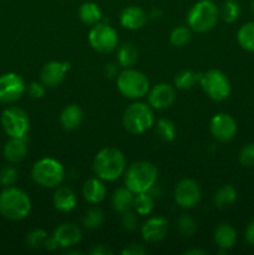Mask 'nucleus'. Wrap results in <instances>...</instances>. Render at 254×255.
Returning <instances> with one entry per match:
<instances>
[{
  "label": "nucleus",
  "instance_id": "f257e3e1",
  "mask_svg": "<svg viewBox=\"0 0 254 255\" xmlns=\"http://www.w3.org/2000/svg\"><path fill=\"white\" fill-rule=\"evenodd\" d=\"M92 168L102 181H116L126 171V158L116 147H105L95 156Z\"/></svg>",
  "mask_w": 254,
  "mask_h": 255
},
{
  "label": "nucleus",
  "instance_id": "f03ea898",
  "mask_svg": "<svg viewBox=\"0 0 254 255\" xmlns=\"http://www.w3.org/2000/svg\"><path fill=\"white\" fill-rule=\"evenodd\" d=\"M31 211V201L22 189L5 187L0 193V214L9 221H22Z\"/></svg>",
  "mask_w": 254,
  "mask_h": 255
},
{
  "label": "nucleus",
  "instance_id": "7ed1b4c3",
  "mask_svg": "<svg viewBox=\"0 0 254 255\" xmlns=\"http://www.w3.org/2000/svg\"><path fill=\"white\" fill-rule=\"evenodd\" d=\"M158 178V169L153 163L139 161L125 171V186L134 194L149 192Z\"/></svg>",
  "mask_w": 254,
  "mask_h": 255
},
{
  "label": "nucleus",
  "instance_id": "20e7f679",
  "mask_svg": "<svg viewBox=\"0 0 254 255\" xmlns=\"http://www.w3.org/2000/svg\"><path fill=\"white\" fill-rule=\"evenodd\" d=\"M219 19V9L212 0H199L187 14V25L197 32H207L213 29Z\"/></svg>",
  "mask_w": 254,
  "mask_h": 255
},
{
  "label": "nucleus",
  "instance_id": "39448f33",
  "mask_svg": "<svg viewBox=\"0 0 254 255\" xmlns=\"http://www.w3.org/2000/svg\"><path fill=\"white\" fill-rule=\"evenodd\" d=\"M65 169L57 159L45 157L35 162L31 168V178L42 188H56L62 183Z\"/></svg>",
  "mask_w": 254,
  "mask_h": 255
},
{
  "label": "nucleus",
  "instance_id": "423d86ee",
  "mask_svg": "<svg viewBox=\"0 0 254 255\" xmlns=\"http://www.w3.org/2000/svg\"><path fill=\"white\" fill-rule=\"evenodd\" d=\"M116 84L120 94L127 99H142L149 91V80L146 75L132 67L120 72Z\"/></svg>",
  "mask_w": 254,
  "mask_h": 255
},
{
  "label": "nucleus",
  "instance_id": "0eeeda50",
  "mask_svg": "<svg viewBox=\"0 0 254 255\" xmlns=\"http://www.w3.org/2000/svg\"><path fill=\"white\" fill-rule=\"evenodd\" d=\"M122 122L126 131L129 133H143L144 131L153 126V111L149 105L143 104V102H134L125 110Z\"/></svg>",
  "mask_w": 254,
  "mask_h": 255
},
{
  "label": "nucleus",
  "instance_id": "6e6552de",
  "mask_svg": "<svg viewBox=\"0 0 254 255\" xmlns=\"http://www.w3.org/2000/svg\"><path fill=\"white\" fill-rule=\"evenodd\" d=\"M198 81L203 91L214 101H223L231 94V82L221 70H208L198 74Z\"/></svg>",
  "mask_w": 254,
  "mask_h": 255
},
{
  "label": "nucleus",
  "instance_id": "1a4fd4ad",
  "mask_svg": "<svg viewBox=\"0 0 254 255\" xmlns=\"http://www.w3.org/2000/svg\"><path fill=\"white\" fill-rule=\"evenodd\" d=\"M1 126L10 138H25L30 128L29 116L22 109L7 107L1 114Z\"/></svg>",
  "mask_w": 254,
  "mask_h": 255
},
{
  "label": "nucleus",
  "instance_id": "9d476101",
  "mask_svg": "<svg viewBox=\"0 0 254 255\" xmlns=\"http://www.w3.org/2000/svg\"><path fill=\"white\" fill-rule=\"evenodd\" d=\"M89 42L96 51L109 54L116 50L119 44V35L112 26L105 22H97L89 32Z\"/></svg>",
  "mask_w": 254,
  "mask_h": 255
},
{
  "label": "nucleus",
  "instance_id": "9b49d317",
  "mask_svg": "<svg viewBox=\"0 0 254 255\" xmlns=\"http://www.w3.org/2000/svg\"><path fill=\"white\" fill-rule=\"evenodd\" d=\"M26 91L24 79L15 72H7L0 76V102L12 104L20 100Z\"/></svg>",
  "mask_w": 254,
  "mask_h": 255
},
{
  "label": "nucleus",
  "instance_id": "f8f14e48",
  "mask_svg": "<svg viewBox=\"0 0 254 255\" xmlns=\"http://www.w3.org/2000/svg\"><path fill=\"white\" fill-rule=\"evenodd\" d=\"M202 198V189L194 179L184 178L174 188V201L181 208L189 209L196 207Z\"/></svg>",
  "mask_w": 254,
  "mask_h": 255
},
{
  "label": "nucleus",
  "instance_id": "ddd939ff",
  "mask_svg": "<svg viewBox=\"0 0 254 255\" xmlns=\"http://www.w3.org/2000/svg\"><path fill=\"white\" fill-rule=\"evenodd\" d=\"M211 133L217 141L229 142L237 133V122L228 114H217L211 120Z\"/></svg>",
  "mask_w": 254,
  "mask_h": 255
},
{
  "label": "nucleus",
  "instance_id": "4468645a",
  "mask_svg": "<svg viewBox=\"0 0 254 255\" xmlns=\"http://www.w3.org/2000/svg\"><path fill=\"white\" fill-rule=\"evenodd\" d=\"M176 100L174 87L169 84H157L148 91V104L152 109L166 110L173 105Z\"/></svg>",
  "mask_w": 254,
  "mask_h": 255
},
{
  "label": "nucleus",
  "instance_id": "2eb2a0df",
  "mask_svg": "<svg viewBox=\"0 0 254 255\" xmlns=\"http://www.w3.org/2000/svg\"><path fill=\"white\" fill-rule=\"evenodd\" d=\"M168 232V221L163 217H152L147 219L141 228L143 241L147 243H157L166 238Z\"/></svg>",
  "mask_w": 254,
  "mask_h": 255
},
{
  "label": "nucleus",
  "instance_id": "dca6fc26",
  "mask_svg": "<svg viewBox=\"0 0 254 255\" xmlns=\"http://www.w3.org/2000/svg\"><path fill=\"white\" fill-rule=\"evenodd\" d=\"M70 70V64L65 61H50L42 66L41 82L47 87H56L64 81L65 75Z\"/></svg>",
  "mask_w": 254,
  "mask_h": 255
},
{
  "label": "nucleus",
  "instance_id": "f3484780",
  "mask_svg": "<svg viewBox=\"0 0 254 255\" xmlns=\"http://www.w3.org/2000/svg\"><path fill=\"white\" fill-rule=\"evenodd\" d=\"M52 237L59 244V248H70L81 241L82 232L76 224L64 223L55 229Z\"/></svg>",
  "mask_w": 254,
  "mask_h": 255
},
{
  "label": "nucleus",
  "instance_id": "a211bd4d",
  "mask_svg": "<svg viewBox=\"0 0 254 255\" xmlns=\"http://www.w3.org/2000/svg\"><path fill=\"white\" fill-rule=\"evenodd\" d=\"M147 14L143 9L136 5L127 6L126 9L122 10L121 16H120V22L125 29L128 30H138L147 22Z\"/></svg>",
  "mask_w": 254,
  "mask_h": 255
},
{
  "label": "nucleus",
  "instance_id": "6ab92c4d",
  "mask_svg": "<svg viewBox=\"0 0 254 255\" xmlns=\"http://www.w3.org/2000/svg\"><path fill=\"white\" fill-rule=\"evenodd\" d=\"M106 186L99 177L89 178L82 187V196H84L85 201L89 202L90 204L101 203L106 198Z\"/></svg>",
  "mask_w": 254,
  "mask_h": 255
},
{
  "label": "nucleus",
  "instance_id": "aec40b11",
  "mask_svg": "<svg viewBox=\"0 0 254 255\" xmlns=\"http://www.w3.org/2000/svg\"><path fill=\"white\" fill-rule=\"evenodd\" d=\"M4 158L9 163L16 164L25 159L27 154V146L25 138H10L4 146Z\"/></svg>",
  "mask_w": 254,
  "mask_h": 255
},
{
  "label": "nucleus",
  "instance_id": "412c9836",
  "mask_svg": "<svg viewBox=\"0 0 254 255\" xmlns=\"http://www.w3.org/2000/svg\"><path fill=\"white\" fill-rule=\"evenodd\" d=\"M52 203L59 212L69 213V212L74 211L77 204L76 194L69 187H59L54 194Z\"/></svg>",
  "mask_w": 254,
  "mask_h": 255
},
{
  "label": "nucleus",
  "instance_id": "4be33fe9",
  "mask_svg": "<svg viewBox=\"0 0 254 255\" xmlns=\"http://www.w3.org/2000/svg\"><path fill=\"white\" fill-rule=\"evenodd\" d=\"M82 117H84V114H82L81 107L74 104L69 105L60 114V124L62 128L66 131H72L81 125Z\"/></svg>",
  "mask_w": 254,
  "mask_h": 255
},
{
  "label": "nucleus",
  "instance_id": "5701e85b",
  "mask_svg": "<svg viewBox=\"0 0 254 255\" xmlns=\"http://www.w3.org/2000/svg\"><path fill=\"white\" fill-rule=\"evenodd\" d=\"M214 242L223 251L233 248L237 242V232L231 224L223 223L214 231Z\"/></svg>",
  "mask_w": 254,
  "mask_h": 255
},
{
  "label": "nucleus",
  "instance_id": "b1692460",
  "mask_svg": "<svg viewBox=\"0 0 254 255\" xmlns=\"http://www.w3.org/2000/svg\"><path fill=\"white\" fill-rule=\"evenodd\" d=\"M134 193H132L126 186L120 187L116 191L114 192L111 198V204L112 208L115 209L119 213H122V212L127 211L132 207V203H133Z\"/></svg>",
  "mask_w": 254,
  "mask_h": 255
},
{
  "label": "nucleus",
  "instance_id": "393cba45",
  "mask_svg": "<svg viewBox=\"0 0 254 255\" xmlns=\"http://www.w3.org/2000/svg\"><path fill=\"white\" fill-rule=\"evenodd\" d=\"M137 60H138V49L133 44L127 42L117 49V62L124 69L132 67Z\"/></svg>",
  "mask_w": 254,
  "mask_h": 255
},
{
  "label": "nucleus",
  "instance_id": "a878e982",
  "mask_svg": "<svg viewBox=\"0 0 254 255\" xmlns=\"http://www.w3.org/2000/svg\"><path fill=\"white\" fill-rule=\"evenodd\" d=\"M79 16L84 24L94 26L95 24L101 21L102 11L96 2L86 1L80 6Z\"/></svg>",
  "mask_w": 254,
  "mask_h": 255
},
{
  "label": "nucleus",
  "instance_id": "bb28decb",
  "mask_svg": "<svg viewBox=\"0 0 254 255\" xmlns=\"http://www.w3.org/2000/svg\"><path fill=\"white\" fill-rule=\"evenodd\" d=\"M237 199V191L232 184H224L218 191L216 192L213 197V202L218 208H227L232 206Z\"/></svg>",
  "mask_w": 254,
  "mask_h": 255
},
{
  "label": "nucleus",
  "instance_id": "cd10ccee",
  "mask_svg": "<svg viewBox=\"0 0 254 255\" xmlns=\"http://www.w3.org/2000/svg\"><path fill=\"white\" fill-rule=\"evenodd\" d=\"M237 40L242 49L254 52V21L247 22L238 30Z\"/></svg>",
  "mask_w": 254,
  "mask_h": 255
},
{
  "label": "nucleus",
  "instance_id": "c85d7f7f",
  "mask_svg": "<svg viewBox=\"0 0 254 255\" xmlns=\"http://www.w3.org/2000/svg\"><path fill=\"white\" fill-rule=\"evenodd\" d=\"M132 207H133V211L136 212L138 216H148V214L153 211V198L149 196L148 192L134 194Z\"/></svg>",
  "mask_w": 254,
  "mask_h": 255
},
{
  "label": "nucleus",
  "instance_id": "c756f323",
  "mask_svg": "<svg viewBox=\"0 0 254 255\" xmlns=\"http://www.w3.org/2000/svg\"><path fill=\"white\" fill-rule=\"evenodd\" d=\"M154 129H156V134L158 136V138H161L164 142L173 141L174 137H176V126L168 119H159L156 122Z\"/></svg>",
  "mask_w": 254,
  "mask_h": 255
},
{
  "label": "nucleus",
  "instance_id": "7c9ffc66",
  "mask_svg": "<svg viewBox=\"0 0 254 255\" xmlns=\"http://www.w3.org/2000/svg\"><path fill=\"white\" fill-rule=\"evenodd\" d=\"M239 15H241V6H239L237 0H226L222 4L221 10H219V16L223 19V21L231 24V22L238 20Z\"/></svg>",
  "mask_w": 254,
  "mask_h": 255
},
{
  "label": "nucleus",
  "instance_id": "2f4dec72",
  "mask_svg": "<svg viewBox=\"0 0 254 255\" xmlns=\"http://www.w3.org/2000/svg\"><path fill=\"white\" fill-rule=\"evenodd\" d=\"M198 82V74L191 70H183L174 77V87L178 90H191Z\"/></svg>",
  "mask_w": 254,
  "mask_h": 255
},
{
  "label": "nucleus",
  "instance_id": "473e14b6",
  "mask_svg": "<svg viewBox=\"0 0 254 255\" xmlns=\"http://www.w3.org/2000/svg\"><path fill=\"white\" fill-rule=\"evenodd\" d=\"M104 219L105 214L102 209L99 207H92L85 213L84 218H82V224L87 229H96L104 223Z\"/></svg>",
  "mask_w": 254,
  "mask_h": 255
},
{
  "label": "nucleus",
  "instance_id": "72a5a7b5",
  "mask_svg": "<svg viewBox=\"0 0 254 255\" xmlns=\"http://www.w3.org/2000/svg\"><path fill=\"white\" fill-rule=\"evenodd\" d=\"M191 40V29L188 26H177L174 27L169 35V41L173 46L182 47L186 46Z\"/></svg>",
  "mask_w": 254,
  "mask_h": 255
},
{
  "label": "nucleus",
  "instance_id": "f704fd0d",
  "mask_svg": "<svg viewBox=\"0 0 254 255\" xmlns=\"http://www.w3.org/2000/svg\"><path fill=\"white\" fill-rule=\"evenodd\" d=\"M177 228H178L179 233L182 236L189 238V237H192L196 233L197 224L191 216H188V214H182L178 218V221H177Z\"/></svg>",
  "mask_w": 254,
  "mask_h": 255
},
{
  "label": "nucleus",
  "instance_id": "c9c22d12",
  "mask_svg": "<svg viewBox=\"0 0 254 255\" xmlns=\"http://www.w3.org/2000/svg\"><path fill=\"white\" fill-rule=\"evenodd\" d=\"M47 238L49 236L44 229H34L26 236V244L32 249L44 248Z\"/></svg>",
  "mask_w": 254,
  "mask_h": 255
},
{
  "label": "nucleus",
  "instance_id": "e433bc0d",
  "mask_svg": "<svg viewBox=\"0 0 254 255\" xmlns=\"http://www.w3.org/2000/svg\"><path fill=\"white\" fill-rule=\"evenodd\" d=\"M121 216V226L125 231L133 232L136 231L137 226H138V218L136 216V212L127 209V211L122 212Z\"/></svg>",
  "mask_w": 254,
  "mask_h": 255
},
{
  "label": "nucleus",
  "instance_id": "4c0bfd02",
  "mask_svg": "<svg viewBox=\"0 0 254 255\" xmlns=\"http://www.w3.org/2000/svg\"><path fill=\"white\" fill-rule=\"evenodd\" d=\"M17 171L12 166H6L0 171V183L4 187L14 186L17 181Z\"/></svg>",
  "mask_w": 254,
  "mask_h": 255
},
{
  "label": "nucleus",
  "instance_id": "58836bf2",
  "mask_svg": "<svg viewBox=\"0 0 254 255\" xmlns=\"http://www.w3.org/2000/svg\"><path fill=\"white\" fill-rule=\"evenodd\" d=\"M239 163L244 167H254V143H248L239 152Z\"/></svg>",
  "mask_w": 254,
  "mask_h": 255
},
{
  "label": "nucleus",
  "instance_id": "ea45409f",
  "mask_svg": "<svg viewBox=\"0 0 254 255\" xmlns=\"http://www.w3.org/2000/svg\"><path fill=\"white\" fill-rule=\"evenodd\" d=\"M27 94L30 95V97L32 99H41L45 95V85L42 82H31L29 84V86L26 87Z\"/></svg>",
  "mask_w": 254,
  "mask_h": 255
},
{
  "label": "nucleus",
  "instance_id": "a19ab883",
  "mask_svg": "<svg viewBox=\"0 0 254 255\" xmlns=\"http://www.w3.org/2000/svg\"><path fill=\"white\" fill-rule=\"evenodd\" d=\"M147 253V249L141 244H128L125 249H122V255H144Z\"/></svg>",
  "mask_w": 254,
  "mask_h": 255
},
{
  "label": "nucleus",
  "instance_id": "79ce46f5",
  "mask_svg": "<svg viewBox=\"0 0 254 255\" xmlns=\"http://www.w3.org/2000/svg\"><path fill=\"white\" fill-rule=\"evenodd\" d=\"M114 252L111 251V248H110L109 246H106V244H97V246H95L94 248L90 251V254L92 255H111Z\"/></svg>",
  "mask_w": 254,
  "mask_h": 255
},
{
  "label": "nucleus",
  "instance_id": "37998d69",
  "mask_svg": "<svg viewBox=\"0 0 254 255\" xmlns=\"http://www.w3.org/2000/svg\"><path fill=\"white\" fill-rule=\"evenodd\" d=\"M246 241L251 246H254V219L248 224L246 229Z\"/></svg>",
  "mask_w": 254,
  "mask_h": 255
},
{
  "label": "nucleus",
  "instance_id": "c03bdc74",
  "mask_svg": "<svg viewBox=\"0 0 254 255\" xmlns=\"http://www.w3.org/2000/svg\"><path fill=\"white\" fill-rule=\"evenodd\" d=\"M45 249H47V251H50V252H54V251H56L57 248H59V244H57V242L55 241L54 239V237H49V238H47V241H46V243H45V247H44Z\"/></svg>",
  "mask_w": 254,
  "mask_h": 255
},
{
  "label": "nucleus",
  "instance_id": "a18cd8bd",
  "mask_svg": "<svg viewBox=\"0 0 254 255\" xmlns=\"http://www.w3.org/2000/svg\"><path fill=\"white\" fill-rule=\"evenodd\" d=\"M105 74H106V76L109 77H112V76H116L117 75V69L115 65L112 64H109L105 66Z\"/></svg>",
  "mask_w": 254,
  "mask_h": 255
},
{
  "label": "nucleus",
  "instance_id": "49530a36",
  "mask_svg": "<svg viewBox=\"0 0 254 255\" xmlns=\"http://www.w3.org/2000/svg\"><path fill=\"white\" fill-rule=\"evenodd\" d=\"M186 255H206L207 251H203V249H189V251L184 252Z\"/></svg>",
  "mask_w": 254,
  "mask_h": 255
},
{
  "label": "nucleus",
  "instance_id": "de8ad7c7",
  "mask_svg": "<svg viewBox=\"0 0 254 255\" xmlns=\"http://www.w3.org/2000/svg\"><path fill=\"white\" fill-rule=\"evenodd\" d=\"M66 254H81V252H79V251H72V252H67Z\"/></svg>",
  "mask_w": 254,
  "mask_h": 255
},
{
  "label": "nucleus",
  "instance_id": "09e8293b",
  "mask_svg": "<svg viewBox=\"0 0 254 255\" xmlns=\"http://www.w3.org/2000/svg\"><path fill=\"white\" fill-rule=\"evenodd\" d=\"M252 12H253V14H254V0H253V1H252Z\"/></svg>",
  "mask_w": 254,
  "mask_h": 255
}]
</instances>
